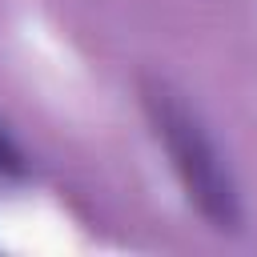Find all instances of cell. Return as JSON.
<instances>
[{
	"instance_id": "obj_1",
	"label": "cell",
	"mask_w": 257,
	"mask_h": 257,
	"mask_svg": "<svg viewBox=\"0 0 257 257\" xmlns=\"http://www.w3.org/2000/svg\"><path fill=\"white\" fill-rule=\"evenodd\" d=\"M141 108L145 120L157 137V145L169 157L173 177L181 181L189 205L217 229V233H237L245 221L241 209V189L233 177V165L225 161L213 128L201 120V112L161 76L141 80Z\"/></svg>"
},
{
	"instance_id": "obj_2",
	"label": "cell",
	"mask_w": 257,
	"mask_h": 257,
	"mask_svg": "<svg viewBox=\"0 0 257 257\" xmlns=\"http://www.w3.org/2000/svg\"><path fill=\"white\" fill-rule=\"evenodd\" d=\"M0 173H4V177H20V173H24V153H20V145L4 133V124H0Z\"/></svg>"
}]
</instances>
